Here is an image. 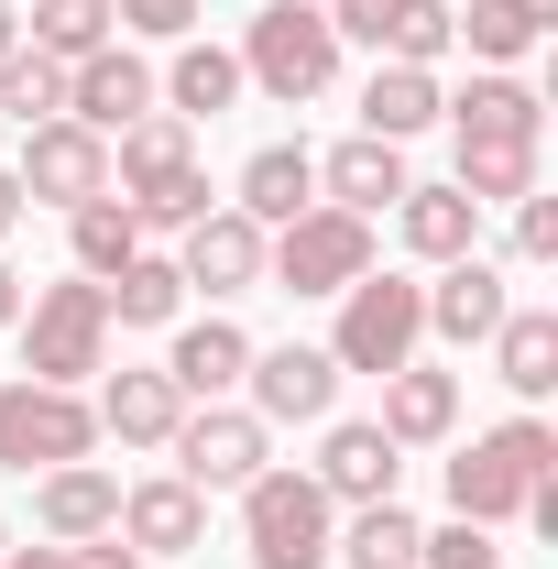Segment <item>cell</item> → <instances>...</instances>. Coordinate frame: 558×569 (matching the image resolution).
<instances>
[{"label":"cell","mask_w":558,"mask_h":569,"mask_svg":"<svg viewBox=\"0 0 558 569\" xmlns=\"http://www.w3.org/2000/svg\"><path fill=\"white\" fill-rule=\"evenodd\" d=\"M22 219H33V209H22V176L0 164V252H11V230H22Z\"/></svg>","instance_id":"cell-41"},{"label":"cell","mask_w":558,"mask_h":569,"mask_svg":"<svg viewBox=\"0 0 558 569\" xmlns=\"http://www.w3.org/2000/svg\"><path fill=\"white\" fill-rule=\"evenodd\" d=\"M449 187L471 209H515L548 187V142H449Z\"/></svg>","instance_id":"cell-28"},{"label":"cell","mask_w":558,"mask_h":569,"mask_svg":"<svg viewBox=\"0 0 558 569\" xmlns=\"http://www.w3.org/2000/svg\"><path fill=\"white\" fill-rule=\"evenodd\" d=\"M153 99H165L176 121H198V132H209L219 110H241L252 88H241V56H230V44L187 33V44H165V67H153Z\"/></svg>","instance_id":"cell-23"},{"label":"cell","mask_w":558,"mask_h":569,"mask_svg":"<svg viewBox=\"0 0 558 569\" xmlns=\"http://www.w3.org/2000/svg\"><path fill=\"white\" fill-rule=\"evenodd\" d=\"M417 559H427V526L406 515V503H350L340 515L329 569H417Z\"/></svg>","instance_id":"cell-32"},{"label":"cell","mask_w":558,"mask_h":569,"mask_svg":"<svg viewBox=\"0 0 558 569\" xmlns=\"http://www.w3.org/2000/svg\"><path fill=\"white\" fill-rule=\"evenodd\" d=\"M0 569H67V548H56V537H44V548H33V537H11V548H0Z\"/></svg>","instance_id":"cell-40"},{"label":"cell","mask_w":558,"mask_h":569,"mask_svg":"<svg viewBox=\"0 0 558 569\" xmlns=\"http://www.w3.org/2000/svg\"><path fill=\"white\" fill-rule=\"evenodd\" d=\"M142 110H165V99H153V56H142V44H99V56H77V67H67V121H88L99 142L132 132Z\"/></svg>","instance_id":"cell-17"},{"label":"cell","mask_w":558,"mask_h":569,"mask_svg":"<svg viewBox=\"0 0 558 569\" xmlns=\"http://www.w3.org/2000/svg\"><path fill=\"white\" fill-rule=\"evenodd\" d=\"M99 438H121V449H153L165 460V438H176V417H187V395H176V372L165 361H121V372H99Z\"/></svg>","instance_id":"cell-19"},{"label":"cell","mask_w":558,"mask_h":569,"mask_svg":"<svg viewBox=\"0 0 558 569\" xmlns=\"http://www.w3.org/2000/svg\"><path fill=\"white\" fill-rule=\"evenodd\" d=\"M438 132L449 142H548V88L526 67H471V88H449Z\"/></svg>","instance_id":"cell-12"},{"label":"cell","mask_w":558,"mask_h":569,"mask_svg":"<svg viewBox=\"0 0 558 569\" xmlns=\"http://www.w3.org/2000/svg\"><path fill=\"white\" fill-rule=\"evenodd\" d=\"M121 526V471H99V460H56V471H33V537H110Z\"/></svg>","instance_id":"cell-21"},{"label":"cell","mask_w":558,"mask_h":569,"mask_svg":"<svg viewBox=\"0 0 558 569\" xmlns=\"http://www.w3.org/2000/svg\"><path fill=\"white\" fill-rule=\"evenodd\" d=\"M22 44L56 56V67H77V56L121 44V11H110V0H22Z\"/></svg>","instance_id":"cell-33"},{"label":"cell","mask_w":558,"mask_h":569,"mask_svg":"<svg viewBox=\"0 0 558 569\" xmlns=\"http://www.w3.org/2000/svg\"><path fill=\"white\" fill-rule=\"evenodd\" d=\"M121 537L142 548V569L198 559V548H209V493L176 482V471H142V482H121Z\"/></svg>","instance_id":"cell-14"},{"label":"cell","mask_w":558,"mask_h":569,"mask_svg":"<svg viewBox=\"0 0 558 569\" xmlns=\"http://www.w3.org/2000/svg\"><path fill=\"white\" fill-rule=\"evenodd\" d=\"M504 274H537V263H558V198L537 187V198H515V219H504V252H492Z\"/></svg>","instance_id":"cell-36"},{"label":"cell","mask_w":558,"mask_h":569,"mask_svg":"<svg viewBox=\"0 0 558 569\" xmlns=\"http://www.w3.org/2000/svg\"><path fill=\"white\" fill-rule=\"evenodd\" d=\"M230 56H241V88H252V99H275V110H318V99L340 88V56H350V44L329 33L318 0H263V11L241 22Z\"/></svg>","instance_id":"cell-2"},{"label":"cell","mask_w":558,"mask_h":569,"mask_svg":"<svg viewBox=\"0 0 558 569\" xmlns=\"http://www.w3.org/2000/svg\"><path fill=\"white\" fill-rule=\"evenodd\" d=\"M548 22H558V0H449V44L471 67H526L548 44Z\"/></svg>","instance_id":"cell-25"},{"label":"cell","mask_w":558,"mask_h":569,"mask_svg":"<svg viewBox=\"0 0 558 569\" xmlns=\"http://www.w3.org/2000/svg\"><path fill=\"white\" fill-rule=\"evenodd\" d=\"M438 110H449L438 67H372V77H361V132H372V142H417V132H438Z\"/></svg>","instance_id":"cell-29"},{"label":"cell","mask_w":558,"mask_h":569,"mask_svg":"<svg viewBox=\"0 0 558 569\" xmlns=\"http://www.w3.org/2000/svg\"><path fill=\"white\" fill-rule=\"evenodd\" d=\"M0 548H11V515H0Z\"/></svg>","instance_id":"cell-44"},{"label":"cell","mask_w":558,"mask_h":569,"mask_svg":"<svg viewBox=\"0 0 558 569\" xmlns=\"http://www.w3.org/2000/svg\"><path fill=\"white\" fill-rule=\"evenodd\" d=\"M0 121H22V132H33V121H67V67L33 56V44H11V56H0Z\"/></svg>","instance_id":"cell-35"},{"label":"cell","mask_w":558,"mask_h":569,"mask_svg":"<svg viewBox=\"0 0 558 569\" xmlns=\"http://www.w3.org/2000/svg\"><path fill=\"white\" fill-rule=\"evenodd\" d=\"M132 252H142V219L121 209V198H88V209H67V274L110 284Z\"/></svg>","instance_id":"cell-34"},{"label":"cell","mask_w":558,"mask_h":569,"mask_svg":"<svg viewBox=\"0 0 558 569\" xmlns=\"http://www.w3.org/2000/svg\"><path fill=\"white\" fill-rule=\"evenodd\" d=\"M482 351H492V383H504L515 406H548L558 395V307H526V296H515Z\"/></svg>","instance_id":"cell-27"},{"label":"cell","mask_w":558,"mask_h":569,"mask_svg":"<svg viewBox=\"0 0 558 569\" xmlns=\"http://www.w3.org/2000/svg\"><path fill=\"white\" fill-rule=\"evenodd\" d=\"M383 438H395V449H449V438H460V372H449V361H406V372H383Z\"/></svg>","instance_id":"cell-22"},{"label":"cell","mask_w":558,"mask_h":569,"mask_svg":"<svg viewBox=\"0 0 558 569\" xmlns=\"http://www.w3.org/2000/svg\"><path fill=\"white\" fill-rule=\"evenodd\" d=\"M56 460H99V406L77 383H33V372H0V471H56Z\"/></svg>","instance_id":"cell-7"},{"label":"cell","mask_w":558,"mask_h":569,"mask_svg":"<svg viewBox=\"0 0 558 569\" xmlns=\"http://www.w3.org/2000/svg\"><path fill=\"white\" fill-rule=\"evenodd\" d=\"M383 219H395V241L417 252L427 274H438V263H460V252H482V209H471L449 176H417V187H406Z\"/></svg>","instance_id":"cell-24"},{"label":"cell","mask_w":558,"mask_h":569,"mask_svg":"<svg viewBox=\"0 0 558 569\" xmlns=\"http://www.w3.org/2000/svg\"><path fill=\"white\" fill-rule=\"evenodd\" d=\"M406 187H417L406 142L350 132V142H329V153H318V198H329V209H350V219H372V230H383V209H395Z\"/></svg>","instance_id":"cell-20"},{"label":"cell","mask_w":558,"mask_h":569,"mask_svg":"<svg viewBox=\"0 0 558 569\" xmlns=\"http://www.w3.org/2000/svg\"><path fill=\"white\" fill-rule=\"evenodd\" d=\"M11 176H22V209H88V198H110V142L88 132V121H33L22 153H11Z\"/></svg>","instance_id":"cell-10"},{"label":"cell","mask_w":558,"mask_h":569,"mask_svg":"<svg viewBox=\"0 0 558 569\" xmlns=\"http://www.w3.org/2000/svg\"><path fill=\"white\" fill-rule=\"evenodd\" d=\"M67 569H142V548L121 537V526H110V537H77V548H67Z\"/></svg>","instance_id":"cell-39"},{"label":"cell","mask_w":558,"mask_h":569,"mask_svg":"<svg viewBox=\"0 0 558 569\" xmlns=\"http://www.w3.org/2000/svg\"><path fill=\"white\" fill-rule=\"evenodd\" d=\"M230 209L263 219V230L307 219V209H318V153H307V142H263V153H241V176H230Z\"/></svg>","instance_id":"cell-26"},{"label":"cell","mask_w":558,"mask_h":569,"mask_svg":"<svg viewBox=\"0 0 558 569\" xmlns=\"http://www.w3.org/2000/svg\"><path fill=\"white\" fill-rule=\"evenodd\" d=\"M165 372H176L187 406H219V395H241V372H252V329H241L230 307L176 318V329H165Z\"/></svg>","instance_id":"cell-18"},{"label":"cell","mask_w":558,"mask_h":569,"mask_svg":"<svg viewBox=\"0 0 558 569\" xmlns=\"http://www.w3.org/2000/svg\"><path fill=\"white\" fill-rule=\"evenodd\" d=\"M121 209L142 219V241H187L198 219L219 209V187H209V164H165V176H142V187H110Z\"/></svg>","instance_id":"cell-31"},{"label":"cell","mask_w":558,"mask_h":569,"mask_svg":"<svg viewBox=\"0 0 558 569\" xmlns=\"http://www.w3.org/2000/svg\"><path fill=\"white\" fill-rule=\"evenodd\" d=\"M121 11V44H187L209 22V0H110Z\"/></svg>","instance_id":"cell-37"},{"label":"cell","mask_w":558,"mask_h":569,"mask_svg":"<svg viewBox=\"0 0 558 569\" xmlns=\"http://www.w3.org/2000/svg\"><path fill=\"white\" fill-rule=\"evenodd\" d=\"M176 274H187V296H209V307L252 296V284H263V219H241L230 198H219V209L176 241Z\"/></svg>","instance_id":"cell-16"},{"label":"cell","mask_w":558,"mask_h":569,"mask_svg":"<svg viewBox=\"0 0 558 569\" xmlns=\"http://www.w3.org/2000/svg\"><path fill=\"white\" fill-rule=\"evenodd\" d=\"M11 44H22V0H0V56H11Z\"/></svg>","instance_id":"cell-43"},{"label":"cell","mask_w":558,"mask_h":569,"mask_svg":"<svg viewBox=\"0 0 558 569\" xmlns=\"http://www.w3.org/2000/svg\"><path fill=\"white\" fill-rule=\"evenodd\" d=\"M22 296H33V284L11 274V252H0V340H11V318H22Z\"/></svg>","instance_id":"cell-42"},{"label":"cell","mask_w":558,"mask_h":569,"mask_svg":"<svg viewBox=\"0 0 558 569\" xmlns=\"http://www.w3.org/2000/svg\"><path fill=\"white\" fill-rule=\"evenodd\" d=\"M383 263V241H372V219H350V209H318L307 219H285V230H263V284L275 296H296V307H329L340 284H361Z\"/></svg>","instance_id":"cell-6"},{"label":"cell","mask_w":558,"mask_h":569,"mask_svg":"<svg viewBox=\"0 0 558 569\" xmlns=\"http://www.w3.org/2000/svg\"><path fill=\"white\" fill-rule=\"evenodd\" d=\"M504 307H515V274L492 252H460V263L427 274V340L438 351H482L492 329H504Z\"/></svg>","instance_id":"cell-13"},{"label":"cell","mask_w":558,"mask_h":569,"mask_svg":"<svg viewBox=\"0 0 558 569\" xmlns=\"http://www.w3.org/2000/svg\"><path fill=\"white\" fill-rule=\"evenodd\" d=\"M318 351L340 361V372H372V383H383V372H406V361L427 351V284L372 263L361 284L329 296V340H318Z\"/></svg>","instance_id":"cell-5"},{"label":"cell","mask_w":558,"mask_h":569,"mask_svg":"<svg viewBox=\"0 0 558 569\" xmlns=\"http://www.w3.org/2000/svg\"><path fill=\"white\" fill-rule=\"evenodd\" d=\"M11 340H22V372H33V383H77V395H88V383L110 372V340H121V329H110V296L88 274H56V284L22 296Z\"/></svg>","instance_id":"cell-3"},{"label":"cell","mask_w":558,"mask_h":569,"mask_svg":"<svg viewBox=\"0 0 558 569\" xmlns=\"http://www.w3.org/2000/svg\"><path fill=\"white\" fill-rule=\"evenodd\" d=\"M417 569H515V559L492 548V526H460V515H449V526H427V559Z\"/></svg>","instance_id":"cell-38"},{"label":"cell","mask_w":558,"mask_h":569,"mask_svg":"<svg viewBox=\"0 0 558 569\" xmlns=\"http://www.w3.org/2000/svg\"><path fill=\"white\" fill-rule=\"evenodd\" d=\"M99 296H110V329H176V318H187V274H176V252H165V241H142Z\"/></svg>","instance_id":"cell-30"},{"label":"cell","mask_w":558,"mask_h":569,"mask_svg":"<svg viewBox=\"0 0 558 569\" xmlns=\"http://www.w3.org/2000/svg\"><path fill=\"white\" fill-rule=\"evenodd\" d=\"M340 361L318 351V340H275V351H263V340H252V372H241V406H252V417L263 427H329L340 417Z\"/></svg>","instance_id":"cell-9"},{"label":"cell","mask_w":558,"mask_h":569,"mask_svg":"<svg viewBox=\"0 0 558 569\" xmlns=\"http://www.w3.org/2000/svg\"><path fill=\"white\" fill-rule=\"evenodd\" d=\"M329 11V33L361 44L372 67H449L460 44H449V0H318Z\"/></svg>","instance_id":"cell-11"},{"label":"cell","mask_w":558,"mask_h":569,"mask_svg":"<svg viewBox=\"0 0 558 569\" xmlns=\"http://www.w3.org/2000/svg\"><path fill=\"white\" fill-rule=\"evenodd\" d=\"M263 460H275V427L252 417L241 395H219V406H187V417H176V438H165V471H176V482H198L209 503H219V493H241Z\"/></svg>","instance_id":"cell-8"},{"label":"cell","mask_w":558,"mask_h":569,"mask_svg":"<svg viewBox=\"0 0 558 569\" xmlns=\"http://www.w3.org/2000/svg\"><path fill=\"white\" fill-rule=\"evenodd\" d=\"M537 482H558V427L537 417V406H515L504 427H471L460 449H449V515L460 526H526V493Z\"/></svg>","instance_id":"cell-1"},{"label":"cell","mask_w":558,"mask_h":569,"mask_svg":"<svg viewBox=\"0 0 558 569\" xmlns=\"http://www.w3.org/2000/svg\"><path fill=\"white\" fill-rule=\"evenodd\" d=\"M307 482L340 503V515H350V503H395V482H406V449H395L372 417H329V427H318V460H307Z\"/></svg>","instance_id":"cell-15"},{"label":"cell","mask_w":558,"mask_h":569,"mask_svg":"<svg viewBox=\"0 0 558 569\" xmlns=\"http://www.w3.org/2000/svg\"><path fill=\"white\" fill-rule=\"evenodd\" d=\"M230 503H241V548H252V569H329V548H340V503L307 482V460H263Z\"/></svg>","instance_id":"cell-4"}]
</instances>
